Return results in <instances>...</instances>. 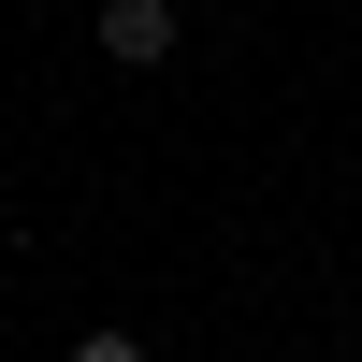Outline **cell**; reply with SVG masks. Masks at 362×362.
Listing matches in <instances>:
<instances>
[{
  "label": "cell",
  "instance_id": "3",
  "mask_svg": "<svg viewBox=\"0 0 362 362\" xmlns=\"http://www.w3.org/2000/svg\"><path fill=\"white\" fill-rule=\"evenodd\" d=\"M0 15H29V0H0Z\"/></svg>",
  "mask_w": 362,
  "mask_h": 362
},
{
  "label": "cell",
  "instance_id": "1",
  "mask_svg": "<svg viewBox=\"0 0 362 362\" xmlns=\"http://www.w3.org/2000/svg\"><path fill=\"white\" fill-rule=\"evenodd\" d=\"M174 29H189L174 0H102V58H116V73H160V58H174Z\"/></svg>",
  "mask_w": 362,
  "mask_h": 362
},
{
  "label": "cell",
  "instance_id": "2",
  "mask_svg": "<svg viewBox=\"0 0 362 362\" xmlns=\"http://www.w3.org/2000/svg\"><path fill=\"white\" fill-rule=\"evenodd\" d=\"M73 362H160V348H145L131 319H87V334H73Z\"/></svg>",
  "mask_w": 362,
  "mask_h": 362
}]
</instances>
